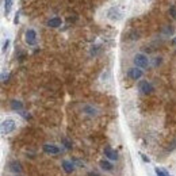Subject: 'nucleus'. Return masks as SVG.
<instances>
[{
	"label": "nucleus",
	"mask_w": 176,
	"mask_h": 176,
	"mask_svg": "<svg viewBox=\"0 0 176 176\" xmlns=\"http://www.w3.org/2000/svg\"><path fill=\"white\" fill-rule=\"evenodd\" d=\"M106 18L111 22H119L123 19V11L118 6H111L107 11H106Z\"/></svg>",
	"instance_id": "1"
},
{
	"label": "nucleus",
	"mask_w": 176,
	"mask_h": 176,
	"mask_svg": "<svg viewBox=\"0 0 176 176\" xmlns=\"http://www.w3.org/2000/svg\"><path fill=\"white\" fill-rule=\"evenodd\" d=\"M133 62H134V65H136L137 68H141V69L148 68V67H149V64H150L148 56L144 54V53H137V54L133 57Z\"/></svg>",
	"instance_id": "2"
},
{
	"label": "nucleus",
	"mask_w": 176,
	"mask_h": 176,
	"mask_svg": "<svg viewBox=\"0 0 176 176\" xmlns=\"http://www.w3.org/2000/svg\"><path fill=\"white\" fill-rule=\"evenodd\" d=\"M24 42L29 46H35L38 42V34L34 29H27L24 31Z\"/></svg>",
	"instance_id": "3"
},
{
	"label": "nucleus",
	"mask_w": 176,
	"mask_h": 176,
	"mask_svg": "<svg viewBox=\"0 0 176 176\" xmlns=\"http://www.w3.org/2000/svg\"><path fill=\"white\" fill-rule=\"evenodd\" d=\"M16 129V122L12 118H7L2 122V134H11Z\"/></svg>",
	"instance_id": "4"
},
{
	"label": "nucleus",
	"mask_w": 176,
	"mask_h": 176,
	"mask_svg": "<svg viewBox=\"0 0 176 176\" xmlns=\"http://www.w3.org/2000/svg\"><path fill=\"white\" fill-rule=\"evenodd\" d=\"M138 91L141 94H144V95H150V94L155 92V87H153V84L150 81L142 80L138 83Z\"/></svg>",
	"instance_id": "5"
},
{
	"label": "nucleus",
	"mask_w": 176,
	"mask_h": 176,
	"mask_svg": "<svg viewBox=\"0 0 176 176\" xmlns=\"http://www.w3.org/2000/svg\"><path fill=\"white\" fill-rule=\"evenodd\" d=\"M127 76L129 79H131V80H140L141 77L144 76V71L141 68H137V67H133V68H130L127 71Z\"/></svg>",
	"instance_id": "6"
},
{
	"label": "nucleus",
	"mask_w": 176,
	"mask_h": 176,
	"mask_svg": "<svg viewBox=\"0 0 176 176\" xmlns=\"http://www.w3.org/2000/svg\"><path fill=\"white\" fill-rule=\"evenodd\" d=\"M42 150L45 153H48V155H58L61 152V148L56 145V144H45L42 146Z\"/></svg>",
	"instance_id": "7"
},
{
	"label": "nucleus",
	"mask_w": 176,
	"mask_h": 176,
	"mask_svg": "<svg viewBox=\"0 0 176 176\" xmlns=\"http://www.w3.org/2000/svg\"><path fill=\"white\" fill-rule=\"evenodd\" d=\"M103 153H105V156H106V159H108L110 161H117L118 160V153L115 152L112 148H105V150H103Z\"/></svg>",
	"instance_id": "8"
},
{
	"label": "nucleus",
	"mask_w": 176,
	"mask_h": 176,
	"mask_svg": "<svg viewBox=\"0 0 176 176\" xmlns=\"http://www.w3.org/2000/svg\"><path fill=\"white\" fill-rule=\"evenodd\" d=\"M46 24H48V27H50V29H57V27H60L62 24V19L58 16H53L48 20Z\"/></svg>",
	"instance_id": "9"
},
{
	"label": "nucleus",
	"mask_w": 176,
	"mask_h": 176,
	"mask_svg": "<svg viewBox=\"0 0 176 176\" xmlns=\"http://www.w3.org/2000/svg\"><path fill=\"white\" fill-rule=\"evenodd\" d=\"M61 167H62V169H64L67 174H72V172L75 171L73 163L69 161V160H62V161H61Z\"/></svg>",
	"instance_id": "10"
},
{
	"label": "nucleus",
	"mask_w": 176,
	"mask_h": 176,
	"mask_svg": "<svg viewBox=\"0 0 176 176\" xmlns=\"http://www.w3.org/2000/svg\"><path fill=\"white\" fill-rule=\"evenodd\" d=\"M8 169L18 175L22 171V164L19 161H16V160H15V161H11V163H8Z\"/></svg>",
	"instance_id": "11"
},
{
	"label": "nucleus",
	"mask_w": 176,
	"mask_h": 176,
	"mask_svg": "<svg viewBox=\"0 0 176 176\" xmlns=\"http://www.w3.org/2000/svg\"><path fill=\"white\" fill-rule=\"evenodd\" d=\"M99 167L102 169H105V171H112L114 169V165H112V163L110 161V160H100L99 161Z\"/></svg>",
	"instance_id": "12"
},
{
	"label": "nucleus",
	"mask_w": 176,
	"mask_h": 176,
	"mask_svg": "<svg viewBox=\"0 0 176 176\" xmlns=\"http://www.w3.org/2000/svg\"><path fill=\"white\" fill-rule=\"evenodd\" d=\"M83 111L86 112L87 115H90V117H95V115H98V110L94 107V106H91V105H86V106H84Z\"/></svg>",
	"instance_id": "13"
},
{
	"label": "nucleus",
	"mask_w": 176,
	"mask_h": 176,
	"mask_svg": "<svg viewBox=\"0 0 176 176\" xmlns=\"http://www.w3.org/2000/svg\"><path fill=\"white\" fill-rule=\"evenodd\" d=\"M11 108L15 111H22L23 110V103L20 100H11Z\"/></svg>",
	"instance_id": "14"
},
{
	"label": "nucleus",
	"mask_w": 176,
	"mask_h": 176,
	"mask_svg": "<svg viewBox=\"0 0 176 176\" xmlns=\"http://www.w3.org/2000/svg\"><path fill=\"white\" fill-rule=\"evenodd\" d=\"M12 6H14V0H4V12H6V15H8L11 12Z\"/></svg>",
	"instance_id": "15"
},
{
	"label": "nucleus",
	"mask_w": 176,
	"mask_h": 176,
	"mask_svg": "<svg viewBox=\"0 0 176 176\" xmlns=\"http://www.w3.org/2000/svg\"><path fill=\"white\" fill-rule=\"evenodd\" d=\"M174 33H175V27L171 26V24H169V26H165L164 29H163V34L167 35V37H172Z\"/></svg>",
	"instance_id": "16"
},
{
	"label": "nucleus",
	"mask_w": 176,
	"mask_h": 176,
	"mask_svg": "<svg viewBox=\"0 0 176 176\" xmlns=\"http://www.w3.org/2000/svg\"><path fill=\"white\" fill-rule=\"evenodd\" d=\"M155 174H156V176H171V175L168 174V171H167V169L159 168V167H157V168L155 169Z\"/></svg>",
	"instance_id": "17"
},
{
	"label": "nucleus",
	"mask_w": 176,
	"mask_h": 176,
	"mask_svg": "<svg viewBox=\"0 0 176 176\" xmlns=\"http://www.w3.org/2000/svg\"><path fill=\"white\" fill-rule=\"evenodd\" d=\"M169 14H171V16L176 20V7L175 6H171V7H169Z\"/></svg>",
	"instance_id": "18"
},
{
	"label": "nucleus",
	"mask_w": 176,
	"mask_h": 176,
	"mask_svg": "<svg viewBox=\"0 0 176 176\" xmlns=\"http://www.w3.org/2000/svg\"><path fill=\"white\" fill-rule=\"evenodd\" d=\"M8 77H10V73L4 71V72H3V73H2V81H3V83H6V81L8 80Z\"/></svg>",
	"instance_id": "19"
},
{
	"label": "nucleus",
	"mask_w": 176,
	"mask_h": 176,
	"mask_svg": "<svg viewBox=\"0 0 176 176\" xmlns=\"http://www.w3.org/2000/svg\"><path fill=\"white\" fill-rule=\"evenodd\" d=\"M8 46H10V39L7 38V39L4 41V45H3V49H2V52H3V53H6V50L8 49Z\"/></svg>",
	"instance_id": "20"
},
{
	"label": "nucleus",
	"mask_w": 176,
	"mask_h": 176,
	"mask_svg": "<svg viewBox=\"0 0 176 176\" xmlns=\"http://www.w3.org/2000/svg\"><path fill=\"white\" fill-rule=\"evenodd\" d=\"M161 61H163L161 57H156V58H155V67H157V65L161 64Z\"/></svg>",
	"instance_id": "21"
},
{
	"label": "nucleus",
	"mask_w": 176,
	"mask_h": 176,
	"mask_svg": "<svg viewBox=\"0 0 176 176\" xmlns=\"http://www.w3.org/2000/svg\"><path fill=\"white\" fill-rule=\"evenodd\" d=\"M141 156H142V160H144V161H145V163H149V159H148L145 155H141Z\"/></svg>",
	"instance_id": "22"
},
{
	"label": "nucleus",
	"mask_w": 176,
	"mask_h": 176,
	"mask_svg": "<svg viewBox=\"0 0 176 176\" xmlns=\"http://www.w3.org/2000/svg\"><path fill=\"white\" fill-rule=\"evenodd\" d=\"M19 22V14H16V16H15V20H14V23H18Z\"/></svg>",
	"instance_id": "23"
},
{
	"label": "nucleus",
	"mask_w": 176,
	"mask_h": 176,
	"mask_svg": "<svg viewBox=\"0 0 176 176\" xmlns=\"http://www.w3.org/2000/svg\"><path fill=\"white\" fill-rule=\"evenodd\" d=\"M88 176H99L98 174H94V172H90V174H88Z\"/></svg>",
	"instance_id": "24"
},
{
	"label": "nucleus",
	"mask_w": 176,
	"mask_h": 176,
	"mask_svg": "<svg viewBox=\"0 0 176 176\" xmlns=\"http://www.w3.org/2000/svg\"><path fill=\"white\" fill-rule=\"evenodd\" d=\"M172 43H174V45H176V37H175L174 39H172Z\"/></svg>",
	"instance_id": "25"
},
{
	"label": "nucleus",
	"mask_w": 176,
	"mask_h": 176,
	"mask_svg": "<svg viewBox=\"0 0 176 176\" xmlns=\"http://www.w3.org/2000/svg\"><path fill=\"white\" fill-rule=\"evenodd\" d=\"M15 176H22V175H15Z\"/></svg>",
	"instance_id": "26"
},
{
	"label": "nucleus",
	"mask_w": 176,
	"mask_h": 176,
	"mask_svg": "<svg viewBox=\"0 0 176 176\" xmlns=\"http://www.w3.org/2000/svg\"><path fill=\"white\" fill-rule=\"evenodd\" d=\"M171 176H172V175H171Z\"/></svg>",
	"instance_id": "27"
}]
</instances>
